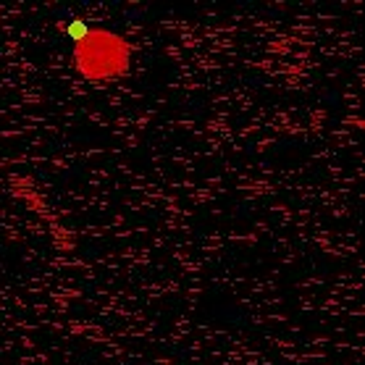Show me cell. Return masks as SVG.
<instances>
[{
  "mask_svg": "<svg viewBox=\"0 0 365 365\" xmlns=\"http://www.w3.org/2000/svg\"><path fill=\"white\" fill-rule=\"evenodd\" d=\"M71 63L87 82H113L132 66V42L106 26H87V32L74 40Z\"/></svg>",
  "mask_w": 365,
  "mask_h": 365,
  "instance_id": "1",
  "label": "cell"
}]
</instances>
